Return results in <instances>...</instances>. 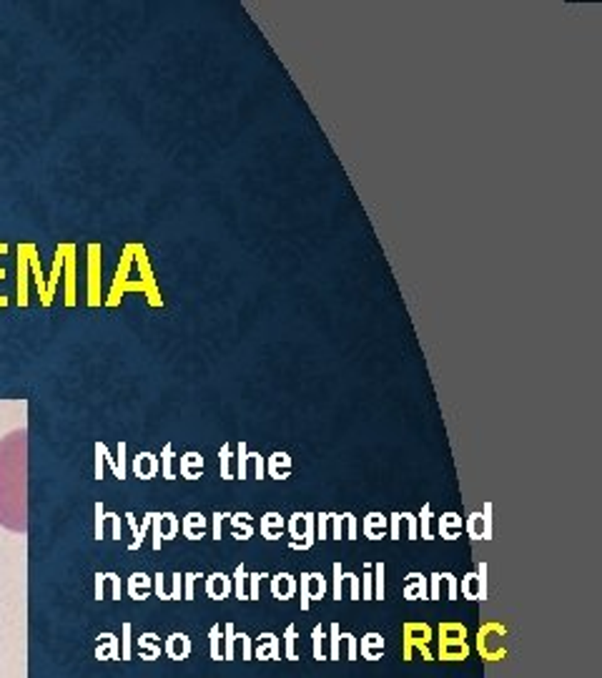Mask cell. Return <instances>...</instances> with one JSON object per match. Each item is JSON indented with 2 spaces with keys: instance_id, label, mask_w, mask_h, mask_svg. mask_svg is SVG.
Here are the masks:
<instances>
[{
  "instance_id": "obj_45",
  "label": "cell",
  "mask_w": 602,
  "mask_h": 678,
  "mask_svg": "<svg viewBox=\"0 0 602 678\" xmlns=\"http://www.w3.org/2000/svg\"><path fill=\"white\" fill-rule=\"evenodd\" d=\"M344 583L349 585L352 600H362V588H359V575L357 573H344Z\"/></svg>"
},
{
  "instance_id": "obj_2",
  "label": "cell",
  "mask_w": 602,
  "mask_h": 678,
  "mask_svg": "<svg viewBox=\"0 0 602 678\" xmlns=\"http://www.w3.org/2000/svg\"><path fill=\"white\" fill-rule=\"evenodd\" d=\"M469 631L464 623H457V621H444L439 623V628H437V656H439V661H464V658H469V653H472V648H469Z\"/></svg>"
},
{
  "instance_id": "obj_6",
  "label": "cell",
  "mask_w": 602,
  "mask_h": 678,
  "mask_svg": "<svg viewBox=\"0 0 602 678\" xmlns=\"http://www.w3.org/2000/svg\"><path fill=\"white\" fill-rule=\"evenodd\" d=\"M329 590V580L324 573H301V610H309L314 600H322Z\"/></svg>"
},
{
  "instance_id": "obj_21",
  "label": "cell",
  "mask_w": 602,
  "mask_h": 678,
  "mask_svg": "<svg viewBox=\"0 0 602 678\" xmlns=\"http://www.w3.org/2000/svg\"><path fill=\"white\" fill-rule=\"evenodd\" d=\"M181 472L186 475L188 480H198V477H201V472H203V457H201V455H198V452L183 455Z\"/></svg>"
},
{
  "instance_id": "obj_22",
  "label": "cell",
  "mask_w": 602,
  "mask_h": 678,
  "mask_svg": "<svg viewBox=\"0 0 602 678\" xmlns=\"http://www.w3.org/2000/svg\"><path fill=\"white\" fill-rule=\"evenodd\" d=\"M231 585H234V593L239 600H249V570H246L244 563L236 565L234 578H231Z\"/></svg>"
},
{
  "instance_id": "obj_13",
  "label": "cell",
  "mask_w": 602,
  "mask_h": 678,
  "mask_svg": "<svg viewBox=\"0 0 602 678\" xmlns=\"http://www.w3.org/2000/svg\"><path fill=\"white\" fill-rule=\"evenodd\" d=\"M387 527H389V517L382 515V512H369V515L362 520V530L369 540H379V537H384Z\"/></svg>"
},
{
  "instance_id": "obj_50",
  "label": "cell",
  "mask_w": 602,
  "mask_h": 678,
  "mask_svg": "<svg viewBox=\"0 0 602 678\" xmlns=\"http://www.w3.org/2000/svg\"><path fill=\"white\" fill-rule=\"evenodd\" d=\"M196 578H201V575H198V573H188L186 575V590H183V593H186L188 600L193 598V585H196Z\"/></svg>"
},
{
  "instance_id": "obj_16",
  "label": "cell",
  "mask_w": 602,
  "mask_h": 678,
  "mask_svg": "<svg viewBox=\"0 0 602 678\" xmlns=\"http://www.w3.org/2000/svg\"><path fill=\"white\" fill-rule=\"evenodd\" d=\"M464 530V522H462V515H457V512H444V515L439 517V535L444 537V540H457L459 535H462Z\"/></svg>"
},
{
  "instance_id": "obj_4",
  "label": "cell",
  "mask_w": 602,
  "mask_h": 678,
  "mask_svg": "<svg viewBox=\"0 0 602 678\" xmlns=\"http://www.w3.org/2000/svg\"><path fill=\"white\" fill-rule=\"evenodd\" d=\"M477 651L489 663L507 658V626L502 621H484L477 631Z\"/></svg>"
},
{
  "instance_id": "obj_35",
  "label": "cell",
  "mask_w": 602,
  "mask_h": 678,
  "mask_svg": "<svg viewBox=\"0 0 602 678\" xmlns=\"http://www.w3.org/2000/svg\"><path fill=\"white\" fill-rule=\"evenodd\" d=\"M136 472L141 475V477H148V475L156 472V460H153V455H138V460H136Z\"/></svg>"
},
{
  "instance_id": "obj_36",
  "label": "cell",
  "mask_w": 602,
  "mask_h": 678,
  "mask_svg": "<svg viewBox=\"0 0 602 678\" xmlns=\"http://www.w3.org/2000/svg\"><path fill=\"white\" fill-rule=\"evenodd\" d=\"M439 578H442V583H444V588H447V598L449 600H457V595H459V580H457V575L454 573H439Z\"/></svg>"
},
{
  "instance_id": "obj_20",
  "label": "cell",
  "mask_w": 602,
  "mask_h": 678,
  "mask_svg": "<svg viewBox=\"0 0 602 678\" xmlns=\"http://www.w3.org/2000/svg\"><path fill=\"white\" fill-rule=\"evenodd\" d=\"M206 525L208 520L201 512H188L186 520H183V532H186V537H191V540H198V537H203V532H206Z\"/></svg>"
},
{
  "instance_id": "obj_11",
  "label": "cell",
  "mask_w": 602,
  "mask_h": 678,
  "mask_svg": "<svg viewBox=\"0 0 602 678\" xmlns=\"http://www.w3.org/2000/svg\"><path fill=\"white\" fill-rule=\"evenodd\" d=\"M404 598L407 600H424L429 598V580H427V575L417 573V570H412L409 575H407L404 580Z\"/></svg>"
},
{
  "instance_id": "obj_17",
  "label": "cell",
  "mask_w": 602,
  "mask_h": 678,
  "mask_svg": "<svg viewBox=\"0 0 602 678\" xmlns=\"http://www.w3.org/2000/svg\"><path fill=\"white\" fill-rule=\"evenodd\" d=\"M266 472H269L274 480H286L291 475V457L286 452H274L266 460Z\"/></svg>"
},
{
  "instance_id": "obj_49",
  "label": "cell",
  "mask_w": 602,
  "mask_h": 678,
  "mask_svg": "<svg viewBox=\"0 0 602 678\" xmlns=\"http://www.w3.org/2000/svg\"><path fill=\"white\" fill-rule=\"evenodd\" d=\"M229 515V512H216L213 515V537L216 540H221V530H223V517Z\"/></svg>"
},
{
  "instance_id": "obj_39",
  "label": "cell",
  "mask_w": 602,
  "mask_h": 678,
  "mask_svg": "<svg viewBox=\"0 0 602 678\" xmlns=\"http://www.w3.org/2000/svg\"><path fill=\"white\" fill-rule=\"evenodd\" d=\"M344 537L347 540H357V532H359V522H357V515L354 512H344Z\"/></svg>"
},
{
  "instance_id": "obj_14",
  "label": "cell",
  "mask_w": 602,
  "mask_h": 678,
  "mask_svg": "<svg viewBox=\"0 0 602 678\" xmlns=\"http://www.w3.org/2000/svg\"><path fill=\"white\" fill-rule=\"evenodd\" d=\"M206 593L211 595L213 600H223L234 593V585H231V578L226 573H213L206 578Z\"/></svg>"
},
{
  "instance_id": "obj_46",
  "label": "cell",
  "mask_w": 602,
  "mask_h": 678,
  "mask_svg": "<svg viewBox=\"0 0 602 678\" xmlns=\"http://www.w3.org/2000/svg\"><path fill=\"white\" fill-rule=\"evenodd\" d=\"M261 573H249V600H259L261 598Z\"/></svg>"
},
{
  "instance_id": "obj_15",
  "label": "cell",
  "mask_w": 602,
  "mask_h": 678,
  "mask_svg": "<svg viewBox=\"0 0 602 678\" xmlns=\"http://www.w3.org/2000/svg\"><path fill=\"white\" fill-rule=\"evenodd\" d=\"M229 517H231V535H234L236 540H249V537L254 535V517L246 510L231 512Z\"/></svg>"
},
{
  "instance_id": "obj_32",
  "label": "cell",
  "mask_w": 602,
  "mask_h": 678,
  "mask_svg": "<svg viewBox=\"0 0 602 678\" xmlns=\"http://www.w3.org/2000/svg\"><path fill=\"white\" fill-rule=\"evenodd\" d=\"M211 658L213 661H223V628L221 626H211Z\"/></svg>"
},
{
  "instance_id": "obj_23",
  "label": "cell",
  "mask_w": 602,
  "mask_h": 678,
  "mask_svg": "<svg viewBox=\"0 0 602 678\" xmlns=\"http://www.w3.org/2000/svg\"><path fill=\"white\" fill-rule=\"evenodd\" d=\"M156 548L161 545V537H173L178 530V522L176 517L171 515V512H166V515H156Z\"/></svg>"
},
{
  "instance_id": "obj_1",
  "label": "cell",
  "mask_w": 602,
  "mask_h": 678,
  "mask_svg": "<svg viewBox=\"0 0 602 678\" xmlns=\"http://www.w3.org/2000/svg\"><path fill=\"white\" fill-rule=\"evenodd\" d=\"M0 525L26 532V430L0 440Z\"/></svg>"
},
{
  "instance_id": "obj_52",
  "label": "cell",
  "mask_w": 602,
  "mask_h": 678,
  "mask_svg": "<svg viewBox=\"0 0 602 678\" xmlns=\"http://www.w3.org/2000/svg\"><path fill=\"white\" fill-rule=\"evenodd\" d=\"M168 465H171V447H166V452H163V470H166V475H171L168 472Z\"/></svg>"
},
{
  "instance_id": "obj_24",
  "label": "cell",
  "mask_w": 602,
  "mask_h": 678,
  "mask_svg": "<svg viewBox=\"0 0 602 678\" xmlns=\"http://www.w3.org/2000/svg\"><path fill=\"white\" fill-rule=\"evenodd\" d=\"M168 653H171V658H176V661L186 658L188 653H191V641H188V636L173 633V636L168 638Z\"/></svg>"
},
{
  "instance_id": "obj_28",
  "label": "cell",
  "mask_w": 602,
  "mask_h": 678,
  "mask_svg": "<svg viewBox=\"0 0 602 678\" xmlns=\"http://www.w3.org/2000/svg\"><path fill=\"white\" fill-rule=\"evenodd\" d=\"M236 658V628L234 623L223 626V661H234Z\"/></svg>"
},
{
  "instance_id": "obj_5",
  "label": "cell",
  "mask_w": 602,
  "mask_h": 678,
  "mask_svg": "<svg viewBox=\"0 0 602 678\" xmlns=\"http://www.w3.org/2000/svg\"><path fill=\"white\" fill-rule=\"evenodd\" d=\"M289 532H291V548L294 550H309L314 545V515L312 512H294L289 517Z\"/></svg>"
},
{
  "instance_id": "obj_18",
  "label": "cell",
  "mask_w": 602,
  "mask_h": 678,
  "mask_svg": "<svg viewBox=\"0 0 602 678\" xmlns=\"http://www.w3.org/2000/svg\"><path fill=\"white\" fill-rule=\"evenodd\" d=\"M284 527H286V522H284V517H281V512L271 510L261 517V535H264L266 540H279Z\"/></svg>"
},
{
  "instance_id": "obj_33",
  "label": "cell",
  "mask_w": 602,
  "mask_h": 678,
  "mask_svg": "<svg viewBox=\"0 0 602 678\" xmlns=\"http://www.w3.org/2000/svg\"><path fill=\"white\" fill-rule=\"evenodd\" d=\"M359 588H362V600H372V598H374V573H372V563H364V575L359 578Z\"/></svg>"
},
{
  "instance_id": "obj_34",
  "label": "cell",
  "mask_w": 602,
  "mask_h": 678,
  "mask_svg": "<svg viewBox=\"0 0 602 678\" xmlns=\"http://www.w3.org/2000/svg\"><path fill=\"white\" fill-rule=\"evenodd\" d=\"M236 653H241L244 661L254 658V641H251L249 633H236Z\"/></svg>"
},
{
  "instance_id": "obj_3",
  "label": "cell",
  "mask_w": 602,
  "mask_h": 678,
  "mask_svg": "<svg viewBox=\"0 0 602 678\" xmlns=\"http://www.w3.org/2000/svg\"><path fill=\"white\" fill-rule=\"evenodd\" d=\"M432 638H434V628L429 623L422 621H407L402 623V658L404 661H412L414 653L419 651L424 661H434V653H432Z\"/></svg>"
},
{
  "instance_id": "obj_31",
  "label": "cell",
  "mask_w": 602,
  "mask_h": 678,
  "mask_svg": "<svg viewBox=\"0 0 602 678\" xmlns=\"http://www.w3.org/2000/svg\"><path fill=\"white\" fill-rule=\"evenodd\" d=\"M312 648H314V658H317V661L327 658V633H324L322 626H317L312 631Z\"/></svg>"
},
{
  "instance_id": "obj_29",
  "label": "cell",
  "mask_w": 602,
  "mask_h": 678,
  "mask_svg": "<svg viewBox=\"0 0 602 678\" xmlns=\"http://www.w3.org/2000/svg\"><path fill=\"white\" fill-rule=\"evenodd\" d=\"M372 573H374V598L377 600H384L387 595V588H384V573H387V565L382 563H374L372 565Z\"/></svg>"
},
{
  "instance_id": "obj_42",
  "label": "cell",
  "mask_w": 602,
  "mask_h": 678,
  "mask_svg": "<svg viewBox=\"0 0 602 678\" xmlns=\"http://www.w3.org/2000/svg\"><path fill=\"white\" fill-rule=\"evenodd\" d=\"M334 598L342 600L344 595V570H342V563H334V588H332Z\"/></svg>"
},
{
  "instance_id": "obj_27",
  "label": "cell",
  "mask_w": 602,
  "mask_h": 678,
  "mask_svg": "<svg viewBox=\"0 0 602 678\" xmlns=\"http://www.w3.org/2000/svg\"><path fill=\"white\" fill-rule=\"evenodd\" d=\"M327 643H329V658H332V661H339V658H342V626H339V623H332V626H329Z\"/></svg>"
},
{
  "instance_id": "obj_8",
  "label": "cell",
  "mask_w": 602,
  "mask_h": 678,
  "mask_svg": "<svg viewBox=\"0 0 602 678\" xmlns=\"http://www.w3.org/2000/svg\"><path fill=\"white\" fill-rule=\"evenodd\" d=\"M462 595L469 600H484L487 598V563H479L474 573H467L459 583Z\"/></svg>"
},
{
  "instance_id": "obj_47",
  "label": "cell",
  "mask_w": 602,
  "mask_h": 678,
  "mask_svg": "<svg viewBox=\"0 0 602 678\" xmlns=\"http://www.w3.org/2000/svg\"><path fill=\"white\" fill-rule=\"evenodd\" d=\"M387 530H389L392 540H399V537H402V517H399V512H392V515H389V527H387Z\"/></svg>"
},
{
  "instance_id": "obj_40",
  "label": "cell",
  "mask_w": 602,
  "mask_h": 678,
  "mask_svg": "<svg viewBox=\"0 0 602 678\" xmlns=\"http://www.w3.org/2000/svg\"><path fill=\"white\" fill-rule=\"evenodd\" d=\"M399 517H402V522L407 525V537H409V540H417V537H419L417 515H414V512H399Z\"/></svg>"
},
{
  "instance_id": "obj_10",
  "label": "cell",
  "mask_w": 602,
  "mask_h": 678,
  "mask_svg": "<svg viewBox=\"0 0 602 678\" xmlns=\"http://www.w3.org/2000/svg\"><path fill=\"white\" fill-rule=\"evenodd\" d=\"M359 651H362V656L367 658V661H379V658L384 656V636L377 631L364 633L362 641H359Z\"/></svg>"
},
{
  "instance_id": "obj_30",
  "label": "cell",
  "mask_w": 602,
  "mask_h": 678,
  "mask_svg": "<svg viewBox=\"0 0 602 678\" xmlns=\"http://www.w3.org/2000/svg\"><path fill=\"white\" fill-rule=\"evenodd\" d=\"M417 527H419L422 540H432V505H422V512L417 515Z\"/></svg>"
},
{
  "instance_id": "obj_9",
  "label": "cell",
  "mask_w": 602,
  "mask_h": 678,
  "mask_svg": "<svg viewBox=\"0 0 602 678\" xmlns=\"http://www.w3.org/2000/svg\"><path fill=\"white\" fill-rule=\"evenodd\" d=\"M279 636L271 631H264L259 633V638L254 643V656L259 661H274V658H279Z\"/></svg>"
},
{
  "instance_id": "obj_12",
  "label": "cell",
  "mask_w": 602,
  "mask_h": 678,
  "mask_svg": "<svg viewBox=\"0 0 602 678\" xmlns=\"http://www.w3.org/2000/svg\"><path fill=\"white\" fill-rule=\"evenodd\" d=\"M296 578L291 573H276L271 575V595H274L276 600H289L294 598L296 593Z\"/></svg>"
},
{
  "instance_id": "obj_51",
  "label": "cell",
  "mask_w": 602,
  "mask_h": 678,
  "mask_svg": "<svg viewBox=\"0 0 602 678\" xmlns=\"http://www.w3.org/2000/svg\"><path fill=\"white\" fill-rule=\"evenodd\" d=\"M143 643H146V651H148V656H153V653L158 651V646H156V636H143Z\"/></svg>"
},
{
  "instance_id": "obj_19",
  "label": "cell",
  "mask_w": 602,
  "mask_h": 678,
  "mask_svg": "<svg viewBox=\"0 0 602 678\" xmlns=\"http://www.w3.org/2000/svg\"><path fill=\"white\" fill-rule=\"evenodd\" d=\"M221 477L223 480H234L236 477V467H239V460H236L234 455V447H231V442H223L221 445Z\"/></svg>"
},
{
  "instance_id": "obj_37",
  "label": "cell",
  "mask_w": 602,
  "mask_h": 678,
  "mask_svg": "<svg viewBox=\"0 0 602 678\" xmlns=\"http://www.w3.org/2000/svg\"><path fill=\"white\" fill-rule=\"evenodd\" d=\"M342 638H344V646H347V661H357L359 658V638L349 631H344Z\"/></svg>"
},
{
  "instance_id": "obj_41",
  "label": "cell",
  "mask_w": 602,
  "mask_h": 678,
  "mask_svg": "<svg viewBox=\"0 0 602 678\" xmlns=\"http://www.w3.org/2000/svg\"><path fill=\"white\" fill-rule=\"evenodd\" d=\"M314 532H317V537L327 540V535H329V512H319V515H314Z\"/></svg>"
},
{
  "instance_id": "obj_26",
  "label": "cell",
  "mask_w": 602,
  "mask_h": 678,
  "mask_svg": "<svg viewBox=\"0 0 602 678\" xmlns=\"http://www.w3.org/2000/svg\"><path fill=\"white\" fill-rule=\"evenodd\" d=\"M249 475H254L256 480H264L266 460L261 457V452H251L249 450V455H246V477H249Z\"/></svg>"
},
{
  "instance_id": "obj_43",
  "label": "cell",
  "mask_w": 602,
  "mask_h": 678,
  "mask_svg": "<svg viewBox=\"0 0 602 678\" xmlns=\"http://www.w3.org/2000/svg\"><path fill=\"white\" fill-rule=\"evenodd\" d=\"M329 525H332V537L342 540L344 537V517L339 512H329Z\"/></svg>"
},
{
  "instance_id": "obj_7",
  "label": "cell",
  "mask_w": 602,
  "mask_h": 678,
  "mask_svg": "<svg viewBox=\"0 0 602 678\" xmlns=\"http://www.w3.org/2000/svg\"><path fill=\"white\" fill-rule=\"evenodd\" d=\"M464 530L474 540H492V502H484L482 512H472L464 522Z\"/></svg>"
},
{
  "instance_id": "obj_48",
  "label": "cell",
  "mask_w": 602,
  "mask_h": 678,
  "mask_svg": "<svg viewBox=\"0 0 602 678\" xmlns=\"http://www.w3.org/2000/svg\"><path fill=\"white\" fill-rule=\"evenodd\" d=\"M427 580H429V600H439L442 598V578H439V573H432Z\"/></svg>"
},
{
  "instance_id": "obj_38",
  "label": "cell",
  "mask_w": 602,
  "mask_h": 678,
  "mask_svg": "<svg viewBox=\"0 0 602 678\" xmlns=\"http://www.w3.org/2000/svg\"><path fill=\"white\" fill-rule=\"evenodd\" d=\"M246 455H249V445L241 440L239 447H236V460H239V467H236V477L239 480H246Z\"/></svg>"
},
{
  "instance_id": "obj_44",
  "label": "cell",
  "mask_w": 602,
  "mask_h": 678,
  "mask_svg": "<svg viewBox=\"0 0 602 678\" xmlns=\"http://www.w3.org/2000/svg\"><path fill=\"white\" fill-rule=\"evenodd\" d=\"M131 593H133L136 598H143V595L148 593V580H146V575H133V580H131Z\"/></svg>"
},
{
  "instance_id": "obj_25",
  "label": "cell",
  "mask_w": 602,
  "mask_h": 678,
  "mask_svg": "<svg viewBox=\"0 0 602 678\" xmlns=\"http://www.w3.org/2000/svg\"><path fill=\"white\" fill-rule=\"evenodd\" d=\"M296 646H299V631H296L294 623H289L284 631V656L289 658V661H299V651H296Z\"/></svg>"
}]
</instances>
